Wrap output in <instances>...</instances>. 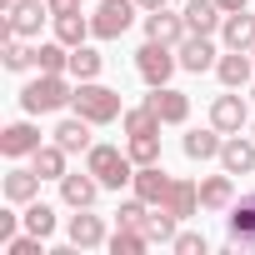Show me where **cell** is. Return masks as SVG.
<instances>
[{"instance_id": "6da1fadb", "label": "cell", "mask_w": 255, "mask_h": 255, "mask_svg": "<svg viewBox=\"0 0 255 255\" xmlns=\"http://www.w3.org/2000/svg\"><path fill=\"white\" fill-rule=\"evenodd\" d=\"M70 110H75V115H85L90 125H110V120H120V115H125L120 90H110V85H100V80H80V85H75V95H70Z\"/></svg>"}, {"instance_id": "7a4b0ae2", "label": "cell", "mask_w": 255, "mask_h": 255, "mask_svg": "<svg viewBox=\"0 0 255 255\" xmlns=\"http://www.w3.org/2000/svg\"><path fill=\"white\" fill-rule=\"evenodd\" d=\"M85 170L105 190H125L135 180V160H130V150H120V145H90L85 150Z\"/></svg>"}, {"instance_id": "3957f363", "label": "cell", "mask_w": 255, "mask_h": 255, "mask_svg": "<svg viewBox=\"0 0 255 255\" xmlns=\"http://www.w3.org/2000/svg\"><path fill=\"white\" fill-rule=\"evenodd\" d=\"M75 95V85H65V75H35L25 90H20V110L25 115H50V110H65Z\"/></svg>"}, {"instance_id": "277c9868", "label": "cell", "mask_w": 255, "mask_h": 255, "mask_svg": "<svg viewBox=\"0 0 255 255\" xmlns=\"http://www.w3.org/2000/svg\"><path fill=\"white\" fill-rule=\"evenodd\" d=\"M135 10H140V0H100L95 15H90L95 40H120L125 30L135 25Z\"/></svg>"}, {"instance_id": "5b68a950", "label": "cell", "mask_w": 255, "mask_h": 255, "mask_svg": "<svg viewBox=\"0 0 255 255\" xmlns=\"http://www.w3.org/2000/svg\"><path fill=\"white\" fill-rule=\"evenodd\" d=\"M175 65H180L175 45H160V40H145V45L135 50V70H140V80H145V85H170Z\"/></svg>"}, {"instance_id": "8992f818", "label": "cell", "mask_w": 255, "mask_h": 255, "mask_svg": "<svg viewBox=\"0 0 255 255\" xmlns=\"http://www.w3.org/2000/svg\"><path fill=\"white\" fill-rule=\"evenodd\" d=\"M45 20H55V15H50V0H15V5H10V15H5V35L35 40Z\"/></svg>"}, {"instance_id": "52a82bcc", "label": "cell", "mask_w": 255, "mask_h": 255, "mask_svg": "<svg viewBox=\"0 0 255 255\" xmlns=\"http://www.w3.org/2000/svg\"><path fill=\"white\" fill-rule=\"evenodd\" d=\"M210 125H215L220 135H240L245 125H250V105H245V95H235V90L215 95V100H210Z\"/></svg>"}, {"instance_id": "ba28073f", "label": "cell", "mask_w": 255, "mask_h": 255, "mask_svg": "<svg viewBox=\"0 0 255 255\" xmlns=\"http://www.w3.org/2000/svg\"><path fill=\"white\" fill-rule=\"evenodd\" d=\"M145 105H150L165 125H185V120H190V95H185V90H175V85H150Z\"/></svg>"}, {"instance_id": "9c48e42d", "label": "cell", "mask_w": 255, "mask_h": 255, "mask_svg": "<svg viewBox=\"0 0 255 255\" xmlns=\"http://www.w3.org/2000/svg\"><path fill=\"white\" fill-rule=\"evenodd\" d=\"M65 235H70V250H100V245H110L105 220H100V215H90V210H75V215H70V225H65Z\"/></svg>"}, {"instance_id": "30bf717a", "label": "cell", "mask_w": 255, "mask_h": 255, "mask_svg": "<svg viewBox=\"0 0 255 255\" xmlns=\"http://www.w3.org/2000/svg\"><path fill=\"white\" fill-rule=\"evenodd\" d=\"M175 55H180V70H190V75L215 70V60H220V50H215L210 35H185V40L175 45Z\"/></svg>"}, {"instance_id": "8fae6325", "label": "cell", "mask_w": 255, "mask_h": 255, "mask_svg": "<svg viewBox=\"0 0 255 255\" xmlns=\"http://www.w3.org/2000/svg\"><path fill=\"white\" fill-rule=\"evenodd\" d=\"M215 75H220L225 90H245V85L255 80V55H250V50H225V55L215 60Z\"/></svg>"}, {"instance_id": "7c38bea8", "label": "cell", "mask_w": 255, "mask_h": 255, "mask_svg": "<svg viewBox=\"0 0 255 255\" xmlns=\"http://www.w3.org/2000/svg\"><path fill=\"white\" fill-rule=\"evenodd\" d=\"M225 230H230V245H245V250H255V190H250V195H240V200L230 205V215H225Z\"/></svg>"}, {"instance_id": "4fadbf2b", "label": "cell", "mask_w": 255, "mask_h": 255, "mask_svg": "<svg viewBox=\"0 0 255 255\" xmlns=\"http://www.w3.org/2000/svg\"><path fill=\"white\" fill-rule=\"evenodd\" d=\"M185 35H190L185 15H170L165 5H160V10H145V40H160V45H180Z\"/></svg>"}, {"instance_id": "5bb4252c", "label": "cell", "mask_w": 255, "mask_h": 255, "mask_svg": "<svg viewBox=\"0 0 255 255\" xmlns=\"http://www.w3.org/2000/svg\"><path fill=\"white\" fill-rule=\"evenodd\" d=\"M0 150H5L10 160H20V155H35V150H40V125H30V120H15V125H5V130H0Z\"/></svg>"}, {"instance_id": "9a60e30c", "label": "cell", "mask_w": 255, "mask_h": 255, "mask_svg": "<svg viewBox=\"0 0 255 255\" xmlns=\"http://www.w3.org/2000/svg\"><path fill=\"white\" fill-rule=\"evenodd\" d=\"M220 170L250 175V170H255V135H225V145H220Z\"/></svg>"}, {"instance_id": "2e32d148", "label": "cell", "mask_w": 255, "mask_h": 255, "mask_svg": "<svg viewBox=\"0 0 255 255\" xmlns=\"http://www.w3.org/2000/svg\"><path fill=\"white\" fill-rule=\"evenodd\" d=\"M100 190H105V185H100L90 170H80V175H65V180H60V200H65L70 210H90Z\"/></svg>"}, {"instance_id": "e0dca14e", "label": "cell", "mask_w": 255, "mask_h": 255, "mask_svg": "<svg viewBox=\"0 0 255 255\" xmlns=\"http://www.w3.org/2000/svg\"><path fill=\"white\" fill-rule=\"evenodd\" d=\"M160 210H170L175 220H190V215L200 210V180H170V190H165Z\"/></svg>"}, {"instance_id": "ac0fdd59", "label": "cell", "mask_w": 255, "mask_h": 255, "mask_svg": "<svg viewBox=\"0 0 255 255\" xmlns=\"http://www.w3.org/2000/svg\"><path fill=\"white\" fill-rule=\"evenodd\" d=\"M170 180H175V175H165L160 165H135V180H130V190H135L145 205H160V200H165V190H170Z\"/></svg>"}, {"instance_id": "d6986e66", "label": "cell", "mask_w": 255, "mask_h": 255, "mask_svg": "<svg viewBox=\"0 0 255 255\" xmlns=\"http://www.w3.org/2000/svg\"><path fill=\"white\" fill-rule=\"evenodd\" d=\"M220 40H225V50H255V15L250 10L225 15L220 20Z\"/></svg>"}, {"instance_id": "ffe728a7", "label": "cell", "mask_w": 255, "mask_h": 255, "mask_svg": "<svg viewBox=\"0 0 255 255\" xmlns=\"http://www.w3.org/2000/svg\"><path fill=\"white\" fill-rule=\"evenodd\" d=\"M185 25H190V35H215L220 30V20H225V10L215 5V0H185Z\"/></svg>"}, {"instance_id": "44dd1931", "label": "cell", "mask_w": 255, "mask_h": 255, "mask_svg": "<svg viewBox=\"0 0 255 255\" xmlns=\"http://www.w3.org/2000/svg\"><path fill=\"white\" fill-rule=\"evenodd\" d=\"M235 205V180L230 170L225 175H205L200 180V210H230Z\"/></svg>"}, {"instance_id": "7402d4cb", "label": "cell", "mask_w": 255, "mask_h": 255, "mask_svg": "<svg viewBox=\"0 0 255 255\" xmlns=\"http://www.w3.org/2000/svg\"><path fill=\"white\" fill-rule=\"evenodd\" d=\"M55 145H65L70 155H85L95 140H90V120L85 115H70V120H60L55 125Z\"/></svg>"}, {"instance_id": "603a6c76", "label": "cell", "mask_w": 255, "mask_h": 255, "mask_svg": "<svg viewBox=\"0 0 255 255\" xmlns=\"http://www.w3.org/2000/svg\"><path fill=\"white\" fill-rule=\"evenodd\" d=\"M65 155H70V150L50 140V145H40V150L30 155V170H35L40 180H65V175H70V170H65Z\"/></svg>"}, {"instance_id": "cb8c5ba5", "label": "cell", "mask_w": 255, "mask_h": 255, "mask_svg": "<svg viewBox=\"0 0 255 255\" xmlns=\"http://www.w3.org/2000/svg\"><path fill=\"white\" fill-rule=\"evenodd\" d=\"M220 145H225V135L215 130V125H210V130H190V135L180 140V150H185L190 160H220Z\"/></svg>"}, {"instance_id": "d4e9b609", "label": "cell", "mask_w": 255, "mask_h": 255, "mask_svg": "<svg viewBox=\"0 0 255 255\" xmlns=\"http://www.w3.org/2000/svg\"><path fill=\"white\" fill-rule=\"evenodd\" d=\"M35 70L65 75V70H70V45H65V40H40V45H35Z\"/></svg>"}, {"instance_id": "484cf974", "label": "cell", "mask_w": 255, "mask_h": 255, "mask_svg": "<svg viewBox=\"0 0 255 255\" xmlns=\"http://www.w3.org/2000/svg\"><path fill=\"white\" fill-rule=\"evenodd\" d=\"M35 195H40V175H35V170H20V165H15V170L5 175V200H10V205H30Z\"/></svg>"}, {"instance_id": "4316f807", "label": "cell", "mask_w": 255, "mask_h": 255, "mask_svg": "<svg viewBox=\"0 0 255 255\" xmlns=\"http://www.w3.org/2000/svg\"><path fill=\"white\" fill-rule=\"evenodd\" d=\"M85 35H95V30H90V20H85L80 10H65V15H55V40H65V45L75 50V45H85Z\"/></svg>"}, {"instance_id": "83f0119b", "label": "cell", "mask_w": 255, "mask_h": 255, "mask_svg": "<svg viewBox=\"0 0 255 255\" xmlns=\"http://www.w3.org/2000/svg\"><path fill=\"white\" fill-rule=\"evenodd\" d=\"M120 125H125V135H150V130H160L165 120H160V115H155V110L140 100V105H130V110L120 115Z\"/></svg>"}, {"instance_id": "f1b7e54d", "label": "cell", "mask_w": 255, "mask_h": 255, "mask_svg": "<svg viewBox=\"0 0 255 255\" xmlns=\"http://www.w3.org/2000/svg\"><path fill=\"white\" fill-rule=\"evenodd\" d=\"M25 230L40 235V240H50V235H55V205H45V200L35 195V200L25 205Z\"/></svg>"}, {"instance_id": "f546056e", "label": "cell", "mask_w": 255, "mask_h": 255, "mask_svg": "<svg viewBox=\"0 0 255 255\" xmlns=\"http://www.w3.org/2000/svg\"><path fill=\"white\" fill-rule=\"evenodd\" d=\"M100 70H105V55L100 50H90V45H75L70 50V75L75 80H95Z\"/></svg>"}, {"instance_id": "4dcf8cb0", "label": "cell", "mask_w": 255, "mask_h": 255, "mask_svg": "<svg viewBox=\"0 0 255 255\" xmlns=\"http://www.w3.org/2000/svg\"><path fill=\"white\" fill-rule=\"evenodd\" d=\"M145 235H150V245L160 240V245H175V215L170 210H160V205H150V215H145V225H140Z\"/></svg>"}, {"instance_id": "1f68e13d", "label": "cell", "mask_w": 255, "mask_h": 255, "mask_svg": "<svg viewBox=\"0 0 255 255\" xmlns=\"http://www.w3.org/2000/svg\"><path fill=\"white\" fill-rule=\"evenodd\" d=\"M145 245H150V235L135 230V225H120V230L110 235V255H140Z\"/></svg>"}, {"instance_id": "d6a6232c", "label": "cell", "mask_w": 255, "mask_h": 255, "mask_svg": "<svg viewBox=\"0 0 255 255\" xmlns=\"http://www.w3.org/2000/svg\"><path fill=\"white\" fill-rule=\"evenodd\" d=\"M130 160L135 165H160V130H150V135H130Z\"/></svg>"}, {"instance_id": "836d02e7", "label": "cell", "mask_w": 255, "mask_h": 255, "mask_svg": "<svg viewBox=\"0 0 255 255\" xmlns=\"http://www.w3.org/2000/svg\"><path fill=\"white\" fill-rule=\"evenodd\" d=\"M0 55H5V70H30L35 65V45H25L20 35H5V50Z\"/></svg>"}, {"instance_id": "e575fe53", "label": "cell", "mask_w": 255, "mask_h": 255, "mask_svg": "<svg viewBox=\"0 0 255 255\" xmlns=\"http://www.w3.org/2000/svg\"><path fill=\"white\" fill-rule=\"evenodd\" d=\"M145 215H150V205H145L140 195H130V200H120V210H115V220H120V225H135V230L145 225Z\"/></svg>"}, {"instance_id": "d590c367", "label": "cell", "mask_w": 255, "mask_h": 255, "mask_svg": "<svg viewBox=\"0 0 255 255\" xmlns=\"http://www.w3.org/2000/svg\"><path fill=\"white\" fill-rule=\"evenodd\" d=\"M5 255H40V235H30V230L25 235H10L5 240Z\"/></svg>"}, {"instance_id": "8d00e7d4", "label": "cell", "mask_w": 255, "mask_h": 255, "mask_svg": "<svg viewBox=\"0 0 255 255\" xmlns=\"http://www.w3.org/2000/svg\"><path fill=\"white\" fill-rule=\"evenodd\" d=\"M175 255H205V235L180 230V235H175Z\"/></svg>"}, {"instance_id": "74e56055", "label": "cell", "mask_w": 255, "mask_h": 255, "mask_svg": "<svg viewBox=\"0 0 255 255\" xmlns=\"http://www.w3.org/2000/svg\"><path fill=\"white\" fill-rule=\"evenodd\" d=\"M20 225H25V215H15V210H0V245H5V240H10Z\"/></svg>"}, {"instance_id": "f35d334b", "label": "cell", "mask_w": 255, "mask_h": 255, "mask_svg": "<svg viewBox=\"0 0 255 255\" xmlns=\"http://www.w3.org/2000/svg\"><path fill=\"white\" fill-rule=\"evenodd\" d=\"M65 10H80V0H50V15H65Z\"/></svg>"}, {"instance_id": "ab89813d", "label": "cell", "mask_w": 255, "mask_h": 255, "mask_svg": "<svg viewBox=\"0 0 255 255\" xmlns=\"http://www.w3.org/2000/svg\"><path fill=\"white\" fill-rule=\"evenodd\" d=\"M215 5H220L225 15H235V10H245V5H250V0H215Z\"/></svg>"}, {"instance_id": "60d3db41", "label": "cell", "mask_w": 255, "mask_h": 255, "mask_svg": "<svg viewBox=\"0 0 255 255\" xmlns=\"http://www.w3.org/2000/svg\"><path fill=\"white\" fill-rule=\"evenodd\" d=\"M160 5H170V0H140V10H160Z\"/></svg>"}, {"instance_id": "b9f144b4", "label": "cell", "mask_w": 255, "mask_h": 255, "mask_svg": "<svg viewBox=\"0 0 255 255\" xmlns=\"http://www.w3.org/2000/svg\"><path fill=\"white\" fill-rule=\"evenodd\" d=\"M250 135H255V120H250Z\"/></svg>"}, {"instance_id": "7bdbcfd3", "label": "cell", "mask_w": 255, "mask_h": 255, "mask_svg": "<svg viewBox=\"0 0 255 255\" xmlns=\"http://www.w3.org/2000/svg\"><path fill=\"white\" fill-rule=\"evenodd\" d=\"M250 95H255V80H250Z\"/></svg>"}, {"instance_id": "ee69618b", "label": "cell", "mask_w": 255, "mask_h": 255, "mask_svg": "<svg viewBox=\"0 0 255 255\" xmlns=\"http://www.w3.org/2000/svg\"><path fill=\"white\" fill-rule=\"evenodd\" d=\"M250 55H255V50H250Z\"/></svg>"}]
</instances>
